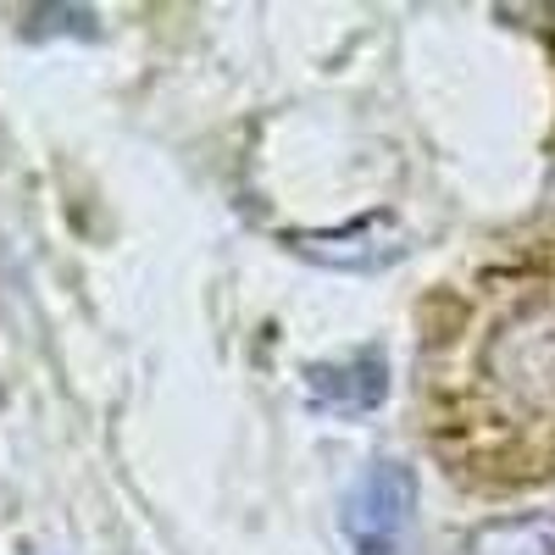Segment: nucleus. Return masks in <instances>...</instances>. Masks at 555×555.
Segmentation results:
<instances>
[{
	"label": "nucleus",
	"instance_id": "obj_1",
	"mask_svg": "<svg viewBox=\"0 0 555 555\" xmlns=\"http://www.w3.org/2000/svg\"><path fill=\"white\" fill-rule=\"evenodd\" d=\"M416 345V411L473 489L555 478V240L444 284Z\"/></svg>",
	"mask_w": 555,
	"mask_h": 555
},
{
	"label": "nucleus",
	"instance_id": "obj_2",
	"mask_svg": "<svg viewBox=\"0 0 555 555\" xmlns=\"http://www.w3.org/2000/svg\"><path fill=\"white\" fill-rule=\"evenodd\" d=\"M416 512V478L400 461H378L366 473L350 500H345V539L356 544V555H395L405 528Z\"/></svg>",
	"mask_w": 555,
	"mask_h": 555
},
{
	"label": "nucleus",
	"instance_id": "obj_3",
	"mask_svg": "<svg viewBox=\"0 0 555 555\" xmlns=\"http://www.w3.org/2000/svg\"><path fill=\"white\" fill-rule=\"evenodd\" d=\"M311 395L322 405H345V411L373 405V400H384V361L361 356L350 366H317V373H311Z\"/></svg>",
	"mask_w": 555,
	"mask_h": 555
},
{
	"label": "nucleus",
	"instance_id": "obj_4",
	"mask_svg": "<svg viewBox=\"0 0 555 555\" xmlns=\"http://www.w3.org/2000/svg\"><path fill=\"white\" fill-rule=\"evenodd\" d=\"M467 555H555V517H505L467 539Z\"/></svg>",
	"mask_w": 555,
	"mask_h": 555
}]
</instances>
